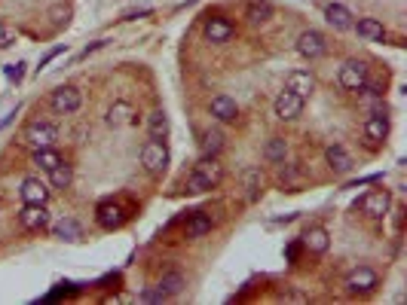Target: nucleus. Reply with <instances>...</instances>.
<instances>
[{"instance_id": "11", "label": "nucleus", "mask_w": 407, "mask_h": 305, "mask_svg": "<svg viewBox=\"0 0 407 305\" xmlns=\"http://www.w3.org/2000/svg\"><path fill=\"white\" fill-rule=\"evenodd\" d=\"M364 138H368V147H383L389 138V116L383 110H371L368 119H364Z\"/></svg>"}, {"instance_id": "25", "label": "nucleus", "mask_w": 407, "mask_h": 305, "mask_svg": "<svg viewBox=\"0 0 407 305\" xmlns=\"http://www.w3.org/2000/svg\"><path fill=\"white\" fill-rule=\"evenodd\" d=\"M46 174H50V187L52 189H68L71 183H74V165L65 162V159H61L55 168H50Z\"/></svg>"}, {"instance_id": "26", "label": "nucleus", "mask_w": 407, "mask_h": 305, "mask_svg": "<svg viewBox=\"0 0 407 305\" xmlns=\"http://www.w3.org/2000/svg\"><path fill=\"white\" fill-rule=\"evenodd\" d=\"M263 159H267L269 165H285V159H288V141L285 138H269L267 147H263Z\"/></svg>"}, {"instance_id": "37", "label": "nucleus", "mask_w": 407, "mask_h": 305, "mask_svg": "<svg viewBox=\"0 0 407 305\" xmlns=\"http://www.w3.org/2000/svg\"><path fill=\"white\" fill-rule=\"evenodd\" d=\"M61 52H65V46H55V49H50V52H46V55H43V58H40V64H37V68H40V70H43V68H46V64H50V61H55V58H59V55H61Z\"/></svg>"}, {"instance_id": "14", "label": "nucleus", "mask_w": 407, "mask_h": 305, "mask_svg": "<svg viewBox=\"0 0 407 305\" xmlns=\"http://www.w3.org/2000/svg\"><path fill=\"white\" fill-rule=\"evenodd\" d=\"M285 89L294 92V95H300V98L306 101L309 95L316 92V77H313V70H306V68L291 70V74L285 77Z\"/></svg>"}, {"instance_id": "35", "label": "nucleus", "mask_w": 407, "mask_h": 305, "mask_svg": "<svg viewBox=\"0 0 407 305\" xmlns=\"http://www.w3.org/2000/svg\"><path fill=\"white\" fill-rule=\"evenodd\" d=\"M138 299H141V302H165V293L159 290V287H147V290L141 293Z\"/></svg>"}, {"instance_id": "39", "label": "nucleus", "mask_w": 407, "mask_h": 305, "mask_svg": "<svg viewBox=\"0 0 407 305\" xmlns=\"http://www.w3.org/2000/svg\"><path fill=\"white\" fill-rule=\"evenodd\" d=\"M19 110H22V107H15V110H10V114H6L3 119H0V132H3V128H6V125H10V123H13V119H15V116H19Z\"/></svg>"}, {"instance_id": "33", "label": "nucleus", "mask_w": 407, "mask_h": 305, "mask_svg": "<svg viewBox=\"0 0 407 305\" xmlns=\"http://www.w3.org/2000/svg\"><path fill=\"white\" fill-rule=\"evenodd\" d=\"M25 68H28L25 61H15V64H6L3 74H6V79H10V83H22V79H25Z\"/></svg>"}, {"instance_id": "8", "label": "nucleus", "mask_w": 407, "mask_h": 305, "mask_svg": "<svg viewBox=\"0 0 407 305\" xmlns=\"http://www.w3.org/2000/svg\"><path fill=\"white\" fill-rule=\"evenodd\" d=\"M297 55H300V58H306V61H316V58H322V55H328V37H325L322 31H316V28L300 31Z\"/></svg>"}, {"instance_id": "2", "label": "nucleus", "mask_w": 407, "mask_h": 305, "mask_svg": "<svg viewBox=\"0 0 407 305\" xmlns=\"http://www.w3.org/2000/svg\"><path fill=\"white\" fill-rule=\"evenodd\" d=\"M55 141H59V125L46 123V119H34V123H28L25 132H22V143L31 150L55 147Z\"/></svg>"}, {"instance_id": "24", "label": "nucleus", "mask_w": 407, "mask_h": 305, "mask_svg": "<svg viewBox=\"0 0 407 305\" xmlns=\"http://www.w3.org/2000/svg\"><path fill=\"white\" fill-rule=\"evenodd\" d=\"M205 232H212V217L202 211H193L184 220V238H202Z\"/></svg>"}, {"instance_id": "5", "label": "nucleus", "mask_w": 407, "mask_h": 305, "mask_svg": "<svg viewBox=\"0 0 407 305\" xmlns=\"http://www.w3.org/2000/svg\"><path fill=\"white\" fill-rule=\"evenodd\" d=\"M343 287H346L349 296H371L380 287V275L371 266H355L343 281Z\"/></svg>"}, {"instance_id": "17", "label": "nucleus", "mask_w": 407, "mask_h": 305, "mask_svg": "<svg viewBox=\"0 0 407 305\" xmlns=\"http://www.w3.org/2000/svg\"><path fill=\"white\" fill-rule=\"evenodd\" d=\"M135 116H138V110H135L129 101H114L105 114V123L110 128H126V125L135 123Z\"/></svg>"}, {"instance_id": "29", "label": "nucleus", "mask_w": 407, "mask_h": 305, "mask_svg": "<svg viewBox=\"0 0 407 305\" xmlns=\"http://www.w3.org/2000/svg\"><path fill=\"white\" fill-rule=\"evenodd\" d=\"M61 162V152L55 147H40V150H31V165L43 168V171H50V168H55Z\"/></svg>"}, {"instance_id": "32", "label": "nucleus", "mask_w": 407, "mask_h": 305, "mask_svg": "<svg viewBox=\"0 0 407 305\" xmlns=\"http://www.w3.org/2000/svg\"><path fill=\"white\" fill-rule=\"evenodd\" d=\"M15 40H19V31H15L10 22H0V49H10V46H15Z\"/></svg>"}, {"instance_id": "19", "label": "nucleus", "mask_w": 407, "mask_h": 305, "mask_svg": "<svg viewBox=\"0 0 407 305\" xmlns=\"http://www.w3.org/2000/svg\"><path fill=\"white\" fill-rule=\"evenodd\" d=\"M325 159H328V168L334 174H349L355 168L353 156H349V150L343 147V143H328V150H325Z\"/></svg>"}, {"instance_id": "15", "label": "nucleus", "mask_w": 407, "mask_h": 305, "mask_svg": "<svg viewBox=\"0 0 407 305\" xmlns=\"http://www.w3.org/2000/svg\"><path fill=\"white\" fill-rule=\"evenodd\" d=\"M50 183H43L40 178H25L19 187V196L25 205H46L50 202Z\"/></svg>"}, {"instance_id": "40", "label": "nucleus", "mask_w": 407, "mask_h": 305, "mask_svg": "<svg viewBox=\"0 0 407 305\" xmlns=\"http://www.w3.org/2000/svg\"><path fill=\"white\" fill-rule=\"evenodd\" d=\"M392 214H395V232H398V229L404 226V208H395Z\"/></svg>"}, {"instance_id": "30", "label": "nucleus", "mask_w": 407, "mask_h": 305, "mask_svg": "<svg viewBox=\"0 0 407 305\" xmlns=\"http://www.w3.org/2000/svg\"><path fill=\"white\" fill-rule=\"evenodd\" d=\"M159 290H163L165 293V299H172V296H178L181 290H184V275H181V272H165V275L163 278H159Z\"/></svg>"}, {"instance_id": "12", "label": "nucleus", "mask_w": 407, "mask_h": 305, "mask_svg": "<svg viewBox=\"0 0 407 305\" xmlns=\"http://www.w3.org/2000/svg\"><path fill=\"white\" fill-rule=\"evenodd\" d=\"M202 34H205L209 43H227V40L236 34V25L227 19V15H205Z\"/></svg>"}, {"instance_id": "6", "label": "nucleus", "mask_w": 407, "mask_h": 305, "mask_svg": "<svg viewBox=\"0 0 407 305\" xmlns=\"http://www.w3.org/2000/svg\"><path fill=\"white\" fill-rule=\"evenodd\" d=\"M337 83L346 92H362V86H368V64L362 58H346L337 70Z\"/></svg>"}, {"instance_id": "7", "label": "nucleus", "mask_w": 407, "mask_h": 305, "mask_svg": "<svg viewBox=\"0 0 407 305\" xmlns=\"http://www.w3.org/2000/svg\"><path fill=\"white\" fill-rule=\"evenodd\" d=\"M50 107L61 116L77 114V110L83 107V92H80L77 86H59V89H52V95H50Z\"/></svg>"}, {"instance_id": "27", "label": "nucleus", "mask_w": 407, "mask_h": 305, "mask_svg": "<svg viewBox=\"0 0 407 305\" xmlns=\"http://www.w3.org/2000/svg\"><path fill=\"white\" fill-rule=\"evenodd\" d=\"M147 134L154 141L169 138V116H165V110H154V114L147 116Z\"/></svg>"}, {"instance_id": "28", "label": "nucleus", "mask_w": 407, "mask_h": 305, "mask_svg": "<svg viewBox=\"0 0 407 305\" xmlns=\"http://www.w3.org/2000/svg\"><path fill=\"white\" fill-rule=\"evenodd\" d=\"M223 147H227V141H223V134L218 132V128H209V132L202 134V141H199L202 156H221Z\"/></svg>"}, {"instance_id": "18", "label": "nucleus", "mask_w": 407, "mask_h": 305, "mask_svg": "<svg viewBox=\"0 0 407 305\" xmlns=\"http://www.w3.org/2000/svg\"><path fill=\"white\" fill-rule=\"evenodd\" d=\"M209 114L218 119V123H236L239 119V104L230 98V95H214L209 101Z\"/></svg>"}, {"instance_id": "4", "label": "nucleus", "mask_w": 407, "mask_h": 305, "mask_svg": "<svg viewBox=\"0 0 407 305\" xmlns=\"http://www.w3.org/2000/svg\"><path fill=\"white\" fill-rule=\"evenodd\" d=\"M389 208H392V192L389 189H371L355 202V211H362L368 220H383Z\"/></svg>"}, {"instance_id": "36", "label": "nucleus", "mask_w": 407, "mask_h": 305, "mask_svg": "<svg viewBox=\"0 0 407 305\" xmlns=\"http://www.w3.org/2000/svg\"><path fill=\"white\" fill-rule=\"evenodd\" d=\"M377 180H383V174H368V178H358V180H353V183H346V189L368 187V183H377Z\"/></svg>"}, {"instance_id": "20", "label": "nucleus", "mask_w": 407, "mask_h": 305, "mask_svg": "<svg viewBox=\"0 0 407 305\" xmlns=\"http://www.w3.org/2000/svg\"><path fill=\"white\" fill-rule=\"evenodd\" d=\"M273 3L269 0H249V6H245V19H249L251 28H260L267 25L269 19H273Z\"/></svg>"}, {"instance_id": "31", "label": "nucleus", "mask_w": 407, "mask_h": 305, "mask_svg": "<svg viewBox=\"0 0 407 305\" xmlns=\"http://www.w3.org/2000/svg\"><path fill=\"white\" fill-rule=\"evenodd\" d=\"M245 189H249V202H258L260 192H263V180H260V168H245L242 171Z\"/></svg>"}, {"instance_id": "10", "label": "nucleus", "mask_w": 407, "mask_h": 305, "mask_svg": "<svg viewBox=\"0 0 407 305\" xmlns=\"http://www.w3.org/2000/svg\"><path fill=\"white\" fill-rule=\"evenodd\" d=\"M126 220H129V211H126L119 202H101L98 208H95V223H98L101 229H108V232L119 229Z\"/></svg>"}, {"instance_id": "34", "label": "nucleus", "mask_w": 407, "mask_h": 305, "mask_svg": "<svg viewBox=\"0 0 407 305\" xmlns=\"http://www.w3.org/2000/svg\"><path fill=\"white\" fill-rule=\"evenodd\" d=\"M50 19H52L55 28H65L68 22H71V6H52V10H50Z\"/></svg>"}, {"instance_id": "21", "label": "nucleus", "mask_w": 407, "mask_h": 305, "mask_svg": "<svg viewBox=\"0 0 407 305\" xmlns=\"http://www.w3.org/2000/svg\"><path fill=\"white\" fill-rule=\"evenodd\" d=\"M325 22H328L331 28H337V31H353L355 15L349 13L343 3H328L325 6Z\"/></svg>"}, {"instance_id": "1", "label": "nucleus", "mask_w": 407, "mask_h": 305, "mask_svg": "<svg viewBox=\"0 0 407 305\" xmlns=\"http://www.w3.org/2000/svg\"><path fill=\"white\" fill-rule=\"evenodd\" d=\"M221 180H223V165L218 162V156H202V159H199V162L193 165V171L187 174L184 189L193 192V196H199V192L214 189Z\"/></svg>"}, {"instance_id": "3", "label": "nucleus", "mask_w": 407, "mask_h": 305, "mask_svg": "<svg viewBox=\"0 0 407 305\" xmlns=\"http://www.w3.org/2000/svg\"><path fill=\"white\" fill-rule=\"evenodd\" d=\"M141 168H145L150 178L165 174V168H169V147H165V141L150 138L145 147H141Z\"/></svg>"}, {"instance_id": "16", "label": "nucleus", "mask_w": 407, "mask_h": 305, "mask_svg": "<svg viewBox=\"0 0 407 305\" xmlns=\"http://www.w3.org/2000/svg\"><path fill=\"white\" fill-rule=\"evenodd\" d=\"M300 244H303V251L322 256V253H328V247H331V235H328V229L325 226H309L300 235Z\"/></svg>"}, {"instance_id": "13", "label": "nucleus", "mask_w": 407, "mask_h": 305, "mask_svg": "<svg viewBox=\"0 0 407 305\" xmlns=\"http://www.w3.org/2000/svg\"><path fill=\"white\" fill-rule=\"evenodd\" d=\"M19 223L28 232H43V229H50L52 217H50V211H46V205H25L19 211Z\"/></svg>"}, {"instance_id": "9", "label": "nucleus", "mask_w": 407, "mask_h": 305, "mask_svg": "<svg viewBox=\"0 0 407 305\" xmlns=\"http://www.w3.org/2000/svg\"><path fill=\"white\" fill-rule=\"evenodd\" d=\"M273 114L279 123H294L300 114H303V98L300 95H294L288 89H282L276 95V101H273Z\"/></svg>"}, {"instance_id": "23", "label": "nucleus", "mask_w": 407, "mask_h": 305, "mask_svg": "<svg viewBox=\"0 0 407 305\" xmlns=\"http://www.w3.org/2000/svg\"><path fill=\"white\" fill-rule=\"evenodd\" d=\"M52 226V235L59 238V242H80L83 238V226L74 220V217H61L59 223H50Z\"/></svg>"}, {"instance_id": "38", "label": "nucleus", "mask_w": 407, "mask_h": 305, "mask_svg": "<svg viewBox=\"0 0 407 305\" xmlns=\"http://www.w3.org/2000/svg\"><path fill=\"white\" fill-rule=\"evenodd\" d=\"M105 46H108V40H95L92 46H86V49L80 52V58H89V52H98V49H105Z\"/></svg>"}, {"instance_id": "22", "label": "nucleus", "mask_w": 407, "mask_h": 305, "mask_svg": "<svg viewBox=\"0 0 407 305\" xmlns=\"http://www.w3.org/2000/svg\"><path fill=\"white\" fill-rule=\"evenodd\" d=\"M353 31L364 40H386V25L380 19H373V15H364V19L353 22Z\"/></svg>"}]
</instances>
